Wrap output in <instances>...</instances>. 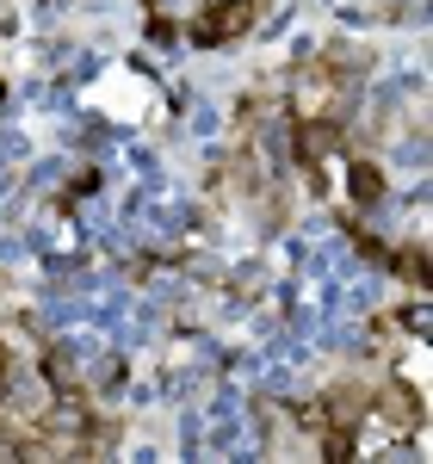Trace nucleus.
Returning a JSON list of instances; mask_svg holds the SVG:
<instances>
[{
	"label": "nucleus",
	"instance_id": "1",
	"mask_svg": "<svg viewBox=\"0 0 433 464\" xmlns=\"http://www.w3.org/2000/svg\"><path fill=\"white\" fill-rule=\"evenodd\" d=\"M242 25H248V6H242V0H229V6H216V13H205L192 37H198V44H216V37L242 32Z\"/></svg>",
	"mask_w": 433,
	"mask_h": 464
},
{
	"label": "nucleus",
	"instance_id": "2",
	"mask_svg": "<svg viewBox=\"0 0 433 464\" xmlns=\"http://www.w3.org/2000/svg\"><path fill=\"white\" fill-rule=\"evenodd\" d=\"M353 192L371 205V198H378V174H371V168H360V174H353Z\"/></svg>",
	"mask_w": 433,
	"mask_h": 464
},
{
	"label": "nucleus",
	"instance_id": "3",
	"mask_svg": "<svg viewBox=\"0 0 433 464\" xmlns=\"http://www.w3.org/2000/svg\"><path fill=\"white\" fill-rule=\"evenodd\" d=\"M0 391H6V353H0Z\"/></svg>",
	"mask_w": 433,
	"mask_h": 464
}]
</instances>
